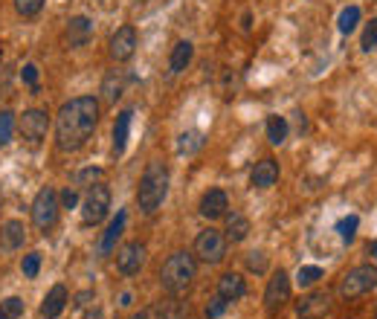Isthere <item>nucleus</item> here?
Instances as JSON below:
<instances>
[{"label":"nucleus","mask_w":377,"mask_h":319,"mask_svg":"<svg viewBox=\"0 0 377 319\" xmlns=\"http://www.w3.org/2000/svg\"><path fill=\"white\" fill-rule=\"evenodd\" d=\"M99 125V99L96 96H76L64 102L55 116V142L61 151H79L87 145Z\"/></svg>","instance_id":"1"},{"label":"nucleus","mask_w":377,"mask_h":319,"mask_svg":"<svg viewBox=\"0 0 377 319\" xmlns=\"http://www.w3.org/2000/svg\"><path fill=\"white\" fill-rule=\"evenodd\" d=\"M169 195V169L160 163V160H154V163L145 166L142 177H140V186H137V203L145 215H154L157 209L163 206Z\"/></svg>","instance_id":"2"},{"label":"nucleus","mask_w":377,"mask_h":319,"mask_svg":"<svg viewBox=\"0 0 377 319\" xmlns=\"http://www.w3.org/2000/svg\"><path fill=\"white\" fill-rule=\"evenodd\" d=\"M195 273H198L195 255L192 252H174V255H169V262L160 270V284H163V291L169 296H180V293L188 291Z\"/></svg>","instance_id":"3"},{"label":"nucleus","mask_w":377,"mask_h":319,"mask_svg":"<svg viewBox=\"0 0 377 319\" xmlns=\"http://www.w3.org/2000/svg\"><path fill=\"white\" fill-rule=\"evenodd\" d=\"M377 287V267L374 264H360L354 270H349L339 281V296L342 299H360L368 291Z\"/></svg>","instance_id":"4"},{"label":"nucleus","mask_w":377,"mask_h":319,"mask_svg":"<svg viewBox=\"0 0 377 319\" xmlns=\"http://www.w3.org/2000/svg\"><path fill=\"white\" fill-rule=\"evenodd\" d=\"M195 255L206 264H221L227 259V235L221 230H203L195 238Z\"/></svg>","instance_id":"5"},{"label":"nucleus","mask_w":377,"mask_h":319,"mask_svg":"<svg viewBox=\"0 0 377 319\" xmlns=\"http://www.w3.org/2000/svg\"><path fill=\"white\" fill-rule=\"evenodd\" d=\"M108 209H111V189L105 183L90 186L87 198L81 203V220L87 227H96V223H102L108 218Z\"/></svg>","instance_id":"6"},{"label":"nucleus","mask_w":377,"mask_h":319,"mask_svg":"<svg viewBox=\"0 0 377 319\" xmlns=\"http://www.w3.org/2000/svg\"><path fill=\"white\" fill-rule=\"evenodd\" d=\"M58 209H61V203H58V191L55 189H41L38 195H35V201H33V223L41 230V233H47V230H52L55 227V220H58Z\"/></svg>","instance_id":"7"},{"label":"nucleus","mask_w":377,"mask_h":319,"mask_svg":"<svg viewBox=\"0 0 377 319\" xmlns=\"http://www.w3.org/2000/svg\"><path fill=\"white\" fill-rule=\"evenodd\" d=\"M288 302H291V276L285 270H276L267 281V291H264V310L270 316H276Z\"/></svg>","instance_id":"8"},{"label":"nucleus","mask_w":377,"mask_h":319,"mask_svg":"<svg viewBox=\"0 0 377 319\" xmlns=\"http://www.w3.org/2000/svg\"><path fill=\"white\" fill-rule=\"evenodd\" d=\"M18 128H21V137L29 145H38L47 137V131H50V113L41 111V108H29V111H23Z\"/></svg>","instance_id":"9"},{"label":"nucleus","mask_w":377,"mask_h":319,"mask_svg":"<svg viewBox=\"0 0 377 319\" xmlns=\"http://www.w3.org/2000/svg\"><path fill=\"white\" fill-rule=\"evenodd\" d=\"M331 293L328 291H313L308 296L299 299L296 310H299V319H325L331 313Z\"/></svg>","instance_id":"10"},{"label":"nucleus","mask_w":377,"mask_h":319,"mask_svg":"<svg viewBox=\"0 0 377 319\" xmlns=\"http://www.w3.org/2000/svg\"><path fill=\"white\" fill-rule=\"evenodd\" d=\"M134 52H137V29L131 23H125L111 38V58L113 61H131Z\"/></svg>","instance_id":"11"},{"label":"nucleus","mask_w":377,"mask_h":319,"mask_svg":"<svg viewBox=\"0 0 377 319\" xmlns=\"http://www.w3.org/2000/svg\"><path fill=\"white\" fill-rule=\"evenodd\" d=\"M116 267L122 276H137L145 267V244H140V241L125 244L116 255Z\"/></svg>","instance_id":"12"},{"label":"nucleus","mask_w":377,"mask_h":319,"mask_svg":"<svg viewBox=\"0 0 377 319\" xmlns=\"http://www.w3.org/2000/svg\"><path fill=\"white\" fill-rule=\"evenodd\" d=\"M230 209V198H227V191L224 189H209L206 195L201 198V215L206 220H218V218H224Z\"/></svg>","instance_id":"13"},{"label":"nucleus","mask_w":377,"mask_h":319,"mask_svg":"<svg viewBox=\"0 0 377 319\" xmlns=\"http://www.w3.org/2000/svg\"><path fill=\"white\" fill-rule=\"evenodd\" d=\"M64 35H67L70 50L87 47V41L93 38V23H90V18H84V15L70 18V21H67V29H64Z\"/></svg>","instance_id":"14"},{"label":"nucleus","mask_w":377,"mask_h":319,"mask_svg":"<svg viewBox=\"0 0 377 319\" xmlns=\"http://www.w3.org/2000/svg\"><path fill=\"white\" fill-rule=\"evenodd\" d=\"M70 302V293H67V287L64 284H52L50 287V293L44 296V305H41V316L44 319H58L61 313H64Z\"/></svg>","instance_id":"15"},{"label":"nucleus","mask_w":377,"mask_h":319,"mask_svg":"<svg viewBox=\"0 0 377 319\" xmlns=\"http://www.w3.org/2000/svg\"><path fill=\"white\" fill-rule=\"evenodd\" d=\"M186 316V308L177 296H169V299H160L154 302L148 310H145V319H183Z\"/></svg>","instance_id":"16"},{"label":"nucleus","mask_w":377,"mask_h":319,"mask_svg":"<svg viewBox=\"0 0 377 319\" xmlns=\"http://www.w3.org/2000/svg\"><path fill=\"white\" fill-rule=\"evenodd\" d=\"M276 180H278V163L270 157L261 160V163H256L253 172H249V183H253L256 189H270V186H276Z\"/></svg>","instance_id":"17"},{"label":"nucleus","mask_w":377,"mask_h":319,"mask_svg":"<svg viewBox=\"0 0 377 319\" xmlns=\"http://www.w3.org/2000/svg\"><path fill=\"white\" fill-rule=\"evenodd\" d=\"M125 220H128V212L119 209L116 218L108 223V230H105L102 241H99V255H111V252L116 250V241H119V235L125 233Z\"/></svg>","instance_id":"18"},{"label":"nucleus","mask_w":377,"mask_h":319,"mask_svg":"<svg viewBox=\"0 0 377 319\" xmlns=\"http://www.w3.org/2000/svg\"><path fill=\"white\" fill-rule=\"evenodd\" d=\"M218 296H224L230 305L238 302L241 296H247V281L238 273H224L218 279Z\"/></svg>","instance_id":"19"},{"label":"nucleus","mask_w":377,"mask_h":319,"mask_svg":"<svg viewBox=\"0 0 377 319\" xmlns=\"http://www.w3.org/2000/svg\"><path fill=\"white\" fill-rule=\"evenodd\" d=\"M131 119H134V111H119L116 116V125H113V154L122 157L125 154V145H128V134H131Z\"/></svg>","instance_id":"20"},{"label":"nucleus","mask_w":377,"mask_h":319,"mask_svg":"<svg viewBox=\"0 0 377 319\" xmlns=\"http://www.w3.org/2000/svg\"><path fill=\"white\" fill-rule=\"evenodd\" d=\"M192 55H195V47H192V41H177L174 44V50H171V58H169V70L177 76V73H183L188 64H192Z\"/></svg>","instance_id":"21"},{"label":"nucleus","mask_w":377,"mask_h":319,"mask_svg":"<svg viewBox=\"0 0 377 319\" xmlns=\"http://www.w3.org/2000/svg\"><path fill=\"white\" fill-rule=\"evenodd\" d=\"M224 218H227V230H224L227 241L238 244V241H244V238L249 235V220H247L241 212H227Z\"/></svg>","instance_id":"22"},{"label":"nucleus","mask_w":377,"mask_h":319,"mask_svg":"<svg viewBox=\"0 0 377 319\" xmlns=\"http://www.w3.org/2000/svg\"><path fill=\"white\" fill-rule=\"evenodd\" d=\"M0 241H4L6 250L23 247V241H26V227H23L21 220H6V223H4V233H0Z\"/></svg>","instance_id":"23"},{"label":"nucleus","mask_w":377,"mask_h":319,"mask_svg":"<svg viewBox=\"0 0 377 319\" xmlns=\"http://www.w3.org/2000/svg\"><path fill=\"white\" fill-rule=\"evenodd\" d=\"M122 90H125V73H122V70L108 73L105 82H102V99H105L108 105H116V99L122 96Z\"/></svg>","instance_id":"24"},{"label":"nucleus","mask_w":377,"mask_h":319,"mask_svg":"<svg viewBox=\"0 0 377 319\" xmlns=\"http://www.w3.org/2000/svg\"><path fill=\"white\" fill-rule=\"evenodd\" d=\"M267 140L273 145H281L288 140V119L285 116H270L267 119Z\"/></svg>","instance_id":"25"},{"label":"nucleus","mask_w":377,"mask_h":319,"mask_svg":"<svg viewBox=\"0 0 377 319\" xmlns=\"http://www.w3.org/2000/svg\"><path fill=\"white\" fill-rule=\"evenodd\" d=\"M357 23H360V6H345V9L339 12L337 26H339L342 35H351V32L357 29Z\"/></svg>","instance_id":"26"},{"label":"nucleus","mask_w":377,"mask_h":319,"mask_svg":"<svg viewBox=\"0 0 377 319\" xmlns=\"http://www.w3.org/2000/svg\"><path fill=\"white\" fill-rule=\"evenodd\" d=\"M203 148V134L201 131H186V134H180V140H177V151L180 154H198Z\"/></svg>","instance_id":"27"},{"label":"nucleus","mask_w":377,"mask_h":319,"mask_svg":"<svg viewBox=\"0 0 377 319\" xmlns=\"http://www.w3.org/2000/svg\"><path fill=\"white\" fill-rule=\"evenodd\" d=\"M322 276H325L322 267H317V264H305V267H299V273H296V284H299V287H310V284H317Z\"/></svg>","instance_id":"28"},{"label":"nucleus","mask_w":377,"mask_h":319,"mask_svg":"<svg viewBox=\"0 0 377 319\" xmlns=\"http://www.w3.org/2000/svg\"><path fill=\"white\" fill-rule=\"evenodd\" d=\"M357 227H360V218H357V215H349V218H342V220L337 223V233H339V238H342L345 244H351L354 235H357Z\"/></svg>","instance_id":"29"},{"label":"nucleus","mask_w":377,"mask_h":319,"mask_svg":"<svg viewBox=\"0 0 377 319\" xmlns=\"http://www.w3.org/2000/svg\"><path fill=\"white\" fill-rule=\"evenodd\" d=\"M15 137V113L0 111V145H9Z\"/></svg>","instance_id":"30"},{"label":"nucleus","mask_w":377,"mask_h":319,"mask_svg":"<svg viewBox=\"0 0 377 319\" xmlns=\"http://www.w3.org/2000/svg\"><path fill=\"white\" fill-rule=\"evenodd\" d=\"M360 47H363V52H377V18H374L371 23H366L363 38H360Z\"/></svg>","instance_id":"31"},{"label":"nucleus","mask_w":377,"mask_h":319,"mask_svg":"<svg viewBox=\"0 0 377 319\" xmlns=\"http://www.w3.org/2000/svg\"><path fill=\"white\" fill-rule=\"evenodd\" d=\"M0 313H4L6 319H21L23 316V299H18V296L4 299L0 302Z\"/></svg>","instance_id":"32"},{"label":"nucleus","mask_w":377,"mask_h":319,"mask_svg":"<svg viewBox=\"0 0 377 319\" xmlns=\"http://www.w3.org/2000/svg\"><path fill=\"white\" fill-rule=\"evenodd\" d=\"M15 9L21 18H35L44 9V0H15Z\"/></svg>","instance_id":"33"},{"label":"nucleus","mask_w":377,"mask_h":319,"mask_svg":"<svg viewBox=\"0 0 377 319\" xmlns=\"http://www.w3.org/2000/svg\"><path fill=\"white\" fill-rule=\"evenodd\" d=\"M247 270H253V273H267V255L261 250H253V252H247Z\"/></svg>","instance_id":"34"},{"label":"nucleus","mask_w":377,"mask_h":319,"mask_svg":"<svg viewBox=\"0 0 377 319\" xmlns=\"http://www.w3.org/2000/svg\"><path fill=\"white\" fill-rule=\"evenodd\" d=\"M21 270H23V276H26V279H35V276H38V270H41V255H38V252L23 255Z\"/></svg>","instance_id":"35"},{"label":"nucleus","mask_w":377,"mask_h":319,"mask_svg":"<svg viewBox=\"0 0 377 319\" xmlns=\"http://www.w3.org/2000/svg\"><path fill=\"white\" fill-rule=\"evenodd\" d=\"M227 308H230V302H227L224 296H218V293H215V299L206 305V316H209V319H218V316H224Z\"/></svg>","instance_id":"36"},{"label":"nucleus","mask_w":377,"mask_h":319,"mask_svg":"<svg viewBox=\"0 0 377 319\" xmlns=\"http://www.w3.org/2000/svg\"><path fill=\"white\" fill-rule=\"evenodd\" d=\"M102 177H105L102 169H84V172H79V186H96V183H102Z\"/></svg>","instance_id":"37"},{"label":"nucleus","mask_w":377,"mask_h":319,"mask_svg":"<svg viewBox=\"0 0 377 319\" xmlns=\"http://www.w3.org/2000/svg\"><path fill=\"white\" fill-rule=\"evenodd\" d=\"M21 79H23V84H29L33 90H38V67H35V64H23Z\"/></svg>","instance_id":"38"},{"label":"nucleus","mask_w":377,"mask_h":319,"mask_svg":"<svg viewBox=\"0 0 377 319\" xmlns=\"http://www.w3.org/2000/svg\"><path fill=\"white\" fill-rule=\"evenodd\" d=\"M58 203H61V209H76V203H79V189H64L58 195Z\"/></svg>","instance_id":"39"},{"label":"nucleus","mask_w":377,"mask_h":319,"mask_svg":"<svg viewBox=\"0 0 377 319\" xmlns=\"http://www.w3.org/2000/svg\"><path fill=\"white\" fill-rule=\"evenodd\" d=\"M90 299H93V291H84V293H79V296H76V308H84Z\"/></svg>","instance_id":"40"},{"label":"nucleus","mask_w":377,"mask_h":319,"mask_svg":"<svg viewBox=\"0 0 377 319\" xmlns=\"http://www.w3.org/2000/svg\"><path fill=\"white\" fill-rule=\"evenodd\" d=\"M81 319H105V313H102V308H93V310H87Z\"/></svg>","instance_id":"41"},{"label":"nucleus","mask_w":377,"mask_h":319,"mask_svg":"<svg viewBox=\"0 0 377 319\" xmlns=\"http://www.w3.org/2000/svg\"><path fill=\"white\" fill-rule=\"evenodd\" d=\"M368 252H371L374 259H377V241H371V244H368Z\"/></svg>","instance_id":"42"},{"label":"nucleus","mask_w":377,"mask_h":319,"mask_svg":"<svg viewBox=\"0 0 377 319\" xmlns=\"http://www.w3.org/2000/svg\"><path fill=\"white\" fill-rule=\"evenodd\" d=\"M134 319H145V313H137V316H134Z\"/></svg>","instance_id":"43"},{"label":"nucleus","mask_w":377,"mask_h":319,"mask_svg":"<svg viewBox=\"0 0 377 319\" xmlns=\"http://www.w3.org/2000/svg\"><path fill=\"white\" fill-rule=\"evenodd\" d=\"M0 61H4V50H0Z\"/></svg>","instance_id":"44"},{"label":"nucleus","mask_w":377,"mask_h":319,"mask_svg":"<svg viewBox=\"0 0 377 319\" xmlns=\"http://www.w3.org/2000/svg\"><path fill=\"white\" fill-rule=\"evenodd\" d=\"M0 319H6V316H4V313H0Z\"/></svg>","instance_id":"45"},{"label":"nucleus","mask_w":377,"mask_h":319,"mask_svg":"<svg viewBox=\"0 0 377 319\" xmlns=\"http://www.w3.org/2000/svg\"><path fill=\"white\" fill-rule=\"evenodd\" d=\"M0 201H4V195H0Z\"/></svg>","instance_id":"46"},{"label":"nucleus","mask_w":377,"mask_h":319,"mask_svg":"<svg viewBox=\"0 0 377 319\" xmlns=\"http://www.w3.org/2000/svg\"><path fill=\"white\" fill-rule=\"evenodd\" d=\"M374 316H377V310H374Z\"/></svg>","instance_id":"47"}]
</instances>
